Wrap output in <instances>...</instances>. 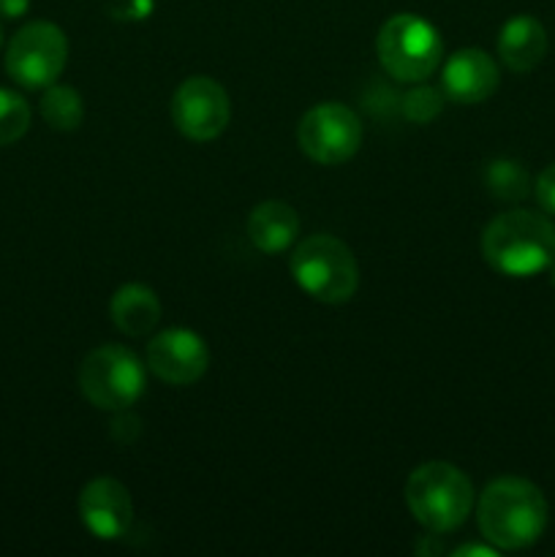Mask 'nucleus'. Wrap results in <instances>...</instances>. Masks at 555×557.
I'll return each instance as SVG.
<instances>
[{"instance_id":"obj_1","label":"nucleus","mask_w":555,"mask_h":557,"mask_svg":"<svg viewBox=\"0 0 555 557\" xmlns=\"http://www.w3.org/2000/svg\"><path fill=\"white\" fill-rule=\"evenodd\" d=\"M547 517L550 511L542 490L526 479H495L479 495V531L495 549L515 553L536 544L547 528Z\"/></svg>"},{"instance_id":"obj_2","label":"nucleus","mask_w":555,"mask_h":557,"mask_svg":"<svg viewBox=\"0 0 555 557\" xmlns=\"http://www.w3.org/2000/svg\"><path fill=\"white\" fill-rule=\"evenodd\" d=\"M482 256L506 277H531L555 261V226L531 210H509L482 232Z\"/></svg>"},{"instance_id":"obj_3","label":"nucleus","mask_w":555,"mask_h":557,"mask_svg":"<svg viewBox=\"0 0 555 557\" xmlns=\"http://www.w3.org/2000/svg\"><path fill=\"white\" fill-rule=\"evenodd\" d=\"M406 506L430 533H452L473 509V484L449 462H424L408 476Z\"/></svg>"},{"instance_id":"obj_4","label":"nucleus","mask_w":555,"mask_h":557,"mask_svg":"<svg viewBox=\"0 0 555 557\" xmlns=\"http://www.w3.org/2000/svg\"><path fill=\"white\" fill-rule=\"evenodd\" d=\"M294 283L324 305H343L357 294L359 264L351 248L332 234H310L292 253Z\"/></svg>"},{"instance_id":"obj_5","label":"nucleus","mask_w":555,"mask_h":557,"mask_svg":"<svg viewBox=\"0 0 555 557\" xmlns=\"http://www.w3.org/2000/svg\"><path fill=\"white\" fill-rule=\"evenodd\" d=\"M381 65L397 82H424L444 58L441 33L417 14H395L381 25L375 41Z\"/></svg>"},{"instance_id":"obj_6","label":"nucleus","mask_w":555,"mask_h":557,"mask_svg":"<svg viewBox=\"0 0 555 557\" xmlns=\"http://www.w3.org/2000/svg\"><path fill=\"white\" fill-rule=\"evenodd\" d=\"M79 389L101 411H128L145 392V364L131 348L101 346L82 359Z\"/></svg>"},{"instance_id":"obj_7","label":"nucleus","mask_w":555,"mask_h":557,"mask_svg":"<svg viewBox=\"0 0 555 557\" xmlns=\"http://www.w3.org/2000/svg\"><path fill=\"white\" fill-rule=\"evenodd\" d=\"M69 60L65 33L52 22H30L9 41L5 49V71L16 85L27 90L54 85Z\"/></svg>"},{"instance_id":"obj_8","label":"nucleus","mask_w":555,"mask_h":557,"mask_svg":"<svg viewBox=\"0 0 555 557\" xmlns=\"http://www.w3.org/2000/svg\"><path fill=\"white\" fill-rule=\"evenodd\" d=\"M297 145L321 166L346 163L362 145V120L343 103H319L299 120Z\"/></svg>"},{"instance_id":"obj_9","label":"nucleus","mask_w":555,"mask_h":557,"mask_svg":"<svg viewBox=\"0 0 555 557\" xmlns=\"http://www.w3.org/2000/svg\"><path fill=\"white\" fill-rule=\"evenodd\" d=\"M232 103L226 90L210 76H190L172 98V123L190 141H212L226 131Z\"/></svg>"},{"instance_id":"obj_10","label":"nucleus","mask_w":555,"mask_h":557,"mask_svg":"<svg viewBox=\"0 0 555 557\" xmlns=\"http://www.w3.org/2000/svg\"><path fill=\"white\" fill-rule=\"evenodd\" d=\"M147 368L172 386H190L210 368V348L190 330H166L147 343Z\"/></svg>"},{"instance_id":"obj_11","label":"nucleus","mask_w":555,"mask_h":557,"mask_svg":"<svg viewBox=\"0 0 555 557\" xmlns=\"http://www.w3.org/2000/svg\"><path fill=\"white\" fill-rule=\"evenodd\" d=\"M79 520L87 531L103 542L125 536L134 520L131 495L118 479H92L79 493Z\"/></svg>"},{"instance_id":"obj_12","label":"nucleus","mask_w":555,"mask_h":557,"mask_svg":"<svg viewBox=\"0 0 555 557\" xmlns=\"http://www.w3.org/2000/svg\"><path fill=\"white\" fill-rule=\"evenodd\" d=\"M441 90L455 103H482L498 90V65L482 49H460L446 58Z\"/></svg>"},{"instance_id":"obj_13","label":"nucleus","mask_w":555,"mask_h":557,"mask_svg":"<svg viewBox=\"0 0 555 557\" xmlns=\"http://www.w3.org/2000/svg\"><path fill=\"white\" fill-rule=\"evenodd\" d=\"M547 54V30L533 16H511L498 36V58L515 74H528Z\"/></svg>"},{"instance_id":"obj_14","label":"nucleus","mask_w":555,"mask_h":557,"mask_svg":"<svg viewBox=\"0 0 555 557\" xmlns=\"http://www.w3.org/2000/svg\"><path fill=\"white\" fill-rule=\"evenodd\" d=\"M248 237L261 253L275 256L292 248L299 237V215L286 201H261L248 215Z\"/></svg>"},{"instance_id":"obj_15","label":"nucleus","mask_w":555,"mask_h":557,"mask_svg":"<svg viewBox=\"0 0 555 557\" xmlns=\"http://www.w3.org/2000/svg\"><path fill=\"white\" fill-rule=\"evenodd\" d=\"M109 315L123 335L145 337L161 321V302L152 288L141 286V283H128L114 292L112 302H109Z\"/></svg>"},{"instance_id":"obj_16","label":"nucleus","mask_w":555,"mask_h":557,"mask_svg":"<svg viewBox=\"0 0 555 557\" xmlns=\"http://www.w3.org/2000/svg\"><path fill=\"white\" fill-rule=\"evenodd\" d=\"M41 117L54 131H76L85 120V103L74 87L49 85L41 98Z\"/></svg>"},{"instance_id":"obj_17","label":"nucleus","mask_w":555,"mask_h":557,"mask_svg":"<svg viewBox=\"0 0 555 557\" xmlns=\"http://www.w3.org/2000/svg\"><path fill=\"white\" fill-rule=\"evenodd\" d=\"M484 185H488L490 196L501 201H522L531 194V177H528L526 166L511 158L490 161L484 169Z\"/></svg>"},{"instance_id":"obj_18","label":"nucleus","mask_w":555,"mask_h":557,"mask_svg":"<svg viewBox=\"0 0 555 557\" xmlns=\"http://www.w3.org/2000/svg\"><path fill=\"white\" fill-rule=\"evenodd\" d=\"M30 128V107L14 90L0 87V147L14 145Z\"/></svg>"},{"instance_id":"obj_19","label":"nucleus","mask_w":555,"mask_h":557,"mask_svg":"<svg viewBox=\"0 0 555 557\" xmlns=\"http://www.w3.org/2000/svg\"><path fill=\"white\" fill-rule=\"evenodd\" d=\"M444 101H446L444 90H435V87H428L422 85V82H417V87L403 96L400 107H403V114H406L411 123L424 125V123H433V120L439 117L441 109H444Z\"/></svg>"},{"instance_id":"obj_20","label":"nucleus","mask_w":555,"mask_h":557,"mask_svg":"<svg viewBox=\"0 0 555 557\" xmlns=\"http://www.w3.org/2000/svg\"><path fill=\"white\" fill-rule=\"evenodd\" d=\"M533 194H536L539 207H542L547 215H555V163L539 174L536 185H533Z\"/></svg>"},{"instance_id":"obj_21","label":"nucleus","mask_w":555,"mask_h":557,"mask_svg":"<svg viewBox=\"0 0 555 557\" xmlns=\"http://www.w3.org/2000/svg\"><path fill=\"white\" fill-rule=\"evenodd\" d=\"M27 9H30V0H0V16H5V20H16Z\"/></svg>"},{"instance_id":"obj_22","label":"nucleus","mask_w":555,"mask_h":557,"mask_svg":"<svg viewBox=\"0 0 555 557\" xmlns=\"http://www.w3.org/2000/svg\"><path fill=\"white\" fill-rule=\"evenodd\" d=\"M455 555H484V557H490V555H495V547H479V544H466V547L455 549Z\"/></svg>"},{"instance_id":"obj_23","label":"nucleus","mask_w":555,"mask_h":557,"mask_svg":"<svg viewBox=\"0 0 555 557\" xmlns=\"http://www.w3.org/2000/svg\"><path fill=\"white\" fill-rule=\"evenodd\" d=\"M550 283H553V286H555V261H553V264H550Z\"/></svg>"},{"instance_id":"obj_24","label":"nucleus","mask_w":555,"mask_h":557,"mask_svg":"<svg viewBox=\"0 0 555 557\" xmlns=\"http://www.w3.org/2000/svg\"><path fill=\"white\" fill-rule=\"evenodd\" d=\"M0 44H3V30H0Z\"/></svg>"}]
</instances>
